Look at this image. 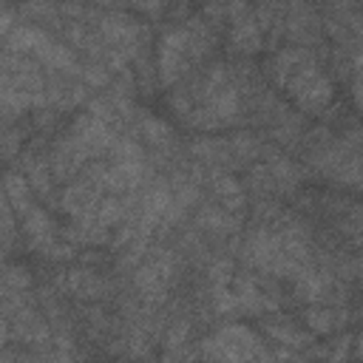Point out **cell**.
Masks as SVG:
<instances>
[{
  "label": "cell",
  "instance_id": "1",
  "mask_svg": "<svg viewBox=\"0 0 363 363\" xmlns=\"http://www.w3.org/2000/svg\"><path fill=\"white\" fill-rule=\"evenodd\" d=\"M269 74H272L275 85L284 88L289 94V99L295 102V108L303 113L326 111L332 96H335L332 79L320 71L315 54L303 45H292V48L278 51L275 60L269 62Z\"/></svg>",
  "mask_w": 363,
  "mask_h": 363
},
{
  "label": "cell",
  "instance_id": "2",
  "mask_svg": "<svg viewBox=\"0 0 363 363\" xmlns=\"http://www.w3.org/2000/svg\"><path fill=\"white\" fill-rule=\"evenodd\" d=\"M204 357H216V360H252V357H272L264 349V340L241 323H227L224 329H218L204 346H201Z\"/></svg>",
  "mask_w": 363,
  "mask_h": 363
},
{
  "label": "cell",
  "instance_id": "3",
  "mask_svg": "<svg viewBox=\"0 0 363 363\" xmlns=\"http://www.w3.org/2000/svg\"><path fill=\"white\" fill-rule=\"evenodd\" d=\"M170 275H173V255H170L167 250H153L150 258L136 267L133 284H136V289L142 292V301H145L147 306H156V303L164 301Z\"/></svg>",
  "mask_w": 363,
  "mask_h": 363
},
{
  "label": "cell",
  "instance_id": "4",
  "mask_svg": "<svg viewBox=\"0 0 363 363\" xmlns=\"http://www.w3.org/2000/svg\"><path fill=\"white\" fill-rule=\"evenodd\" d=\"M193 62L190 54V31L187 28H173L159 40V68L156 77L162 85H176L187 65Z\"/></svg>",
  "mask_w": 363,
  "mask_h": 363
},
{
  "label": "cell",
  "instance_id": "5",
  "mask_svg": "<svg viewBox=\"0 0 363 363\" xmlns=\"http://www.w3.org/2000/svg\"><path fill=\"white\" fill-rule=\"evenodd\" d=\"M99 187L102 184H96L94 179H79V182H71L65 190H62V196H60V204H62V210L74 218V221H91L94 216H96V207H99Z\"/></svg>",
  "mask_w": 363,
  "mask_h": 363
},
{
  "label": "cell",
  "instance_id": "6",
  "mask_svg": "<svg viewBox=\"0 0 363 363\" xmlns=\"http://www.w3.org/2000/svg\"><path fill=\"white\" fill-rule=\"evenodd\" d=\"M88 147L68 130L51 150V170H54V179L57 182H68L77 176V170L88 162Z\"/></svg>",
  "mask_w": 363,
  "mask_h": 363
},
{
  "label": "cell",
  "instance_id": "7",
  "mask_svg": "<svg viewBox=\"0 0 363 363\" xmlns=\"http://www.w3.org/2000/svg\"><path fill=\"white\" fill-rule=\"evenodd\" d=\"M71 133H74V136L88 147V153H91V156L111 150V145H113V139H116L113 128H111L108 122L96 119L94 113H82V116H77V119H74V125H71Z\"/></svg>",
  "mask_w": 363,
  "mask_h": 363
},
{
  "label": "cell",
  "instance_id": "8",
  "mask_svg": "<svg viewBox=\"0 0 363 363\" xmlns=\"http://www.w3.org/2000/svg\"><path fill=\"white\" fill-rule=\"evenodd\" d=\"M264 45V28L255 20V11H247L230 20V48L235 54H255Z\"/></svg>",
  "mask_w": 363,
  "mask_h": 363
},
{
  "label": "cell",
  "instance_id": "9",
  "mask_svg": "<svg viewBox=\"0 0 363 363\" xmlns=\"http://www.w3.org/2000/svg\"><path fill=\"white\" fill-rule=\"evenodd\" d=\"M23 233H26V241L34 252H43L48 244L57 241V227H54L51 216L37 204L23 216Z\"/></svg>",
  "mask_w": 363,
  "mask_h": 363
},
{
  "label": "cell",
  "instance_id": "10",
  "mask_svg": "<svg viewBox=\"0 0 363 363\" xmlns=\"http://www.w3.org/2000/svg\"><path fill=\"white\" fill-rule=\"evenodd\" d=\"M210 190H213V196L218 199V204L221 207H227L230 213H244V204H247V193H244V187L230 176V173H224V170H213L210 173Z\"/></svg>",
  "mask_w": 363,
  "mask_h": 363
},
{
  "label": "cell",
  "instance_id": "11",
  "mask_svg": "<svg viewBox=\"0 0 363 363\" xmlns=\"http://www.w3.org/2000/svg\"><path fill=\"white\" fill-rule=\"evenodd\" d=\"M286 37L295 45H306L318 40V17L306 3H292V14L286 20Z\"/></svg>",
  "mask_w": 363,
  "mask_h": 363
},
{
  "label": "cell",
  "instance_id": "12",
  "mask_svg": "<svg viewBox=\"0 0 363 363\" xmlns=\"http://www.w3.org/2000/svg\"><path fill=\"white\" fill-rule=\"evenodd\" d=\"M145 179V167L142 159L139 162H113L105 170V187L111 193H130L139 187V182Z\"/></svg>",
  "mask_w": 363,
  "mask_h": 363
},
{
  "label": "cell",
  "instance_id": "13",
  "mask_svg": "<svg viewBox=\"0 0 363 363\" xmlns=\"http://www.w3.org/2000/svg\"><path fill=\"white\" fill-rule=\"evenodd\" d=\"M261 329L267 332V337L269 340H275V343H284V346H292V349H301V346H309L312 343V332H303V329H298L292 320H286V318H264L261 320Z\"/></svg>",
  "mask_w": 363,
  "mask_h": 363
},
{
  "label": "cell",
  "instance_id": "14",
  "mask_svg": "<svg viewBox=\"0 0 363 363\" xmlns=\"http://www.w3.org/2000/svg\"><path fill=\"white\" fill-rule=\"evenodd\" d=\"M133 125H136L139 136H142L147 145H153V147H167V145H173V128H170L167 122H162L159 116H153V113H147V111H136Z\"/></svg>",
  "mask_w": 363,
  "mask_h": 363
},
{
  "label": "cell",
  "instance_id": "15",
  "mask_svg": "<svg viewBox=\"0 0 363 363\" xmlns=\"http://www.w3.org/2000/svg\"><path fill=\"white\" fill-rule=\"evenodd\" d=\"M65 286L71 289V295H77L82 301H96L108 292V284L94 269H71L65 278Z\"/></svg>",
  "mask_w": 363,
  "mask_h": 363
},
{
  "label": "cell",
  "instance_id": "16",
  "mask_svg": "<svg viewBox=\"0 0 363 363\" xmlns=\"http://www.w3.org/2000/svg\"><path fill=\"white\" fill-rule=\"evenodd\" d=\"M31 182L26 179L23 170H9L6 173V201L14 207V213H20V218L34 207L31 201Z\"/></svg>",
  "mask_w": 363,
  "mask_h": 363
},
{
  "label": "cell",
  "instance_id": "17",
  "mask_svg": "<svg viewBox=\"0 0 363 363\" xmlns=\"http://www.w3.org/2000/svg\"><path fill=\"white\" fill-rule=\"evenodd\" d=\"M196 221H199V227H204V230L233 233V230H238L241 216H238V213H230V210H227V207H221V204H204V207L199 210Z\"/></svg>",
  "mask_w": 363,
  "mask_h": 363
},
{
  "label": "cell",
  "instance_id": "18",
  "mask_svg": "<svg viewBox=\"0 0 363 363\" xmlns=\"http://www.w3.org/2000/svg\"><path fill=\"white\" fill-rule=\"evenodd\" d=\"M303 320H306V326H309L312 335H329V332H335V329L346 320V312H343V309H332V306H318V303H312V306L303 312Z\"/></svg>",
  "mask_w": 363,
  "mask_h": 363
},
{
  "label": "cell",
  "instance_id": "19",
  "mask_svg": "<svg viewBox=\"0 0 363 363\" xmlns=\"http://www.w3.org/2000/svg\"><path fill=\"white\" fill-rule=\"evenodd\" d=\"M193 156L201 159V162H210V164H224L230 156H233V145L227 139H199L193 142Z\"/></svg>",
  "mask_w": 363,
  "mask_h": 363
},
{
  "label": "cell",
  "instance_id": "20",
  "mask_svg": "<svg viewBox=\"0 0 363 363\" xmlns=\"http://www.w3.org/2000/svg\"><path fill=\"white\" fill-rule=\"evenodd\" d=\"M255 20L264 31L286 28V0H258L255 3Z\"/></svg>",
  "mask_w": 363,
  "mask_h": 363
},
{
  "label": "cell",
  "instance_id": "21",
  "mask_svg": "<svg viewBox=\"0 0 363 363\" xmlns=\"http://www.w3.org/2000/svg\"><path fill=\"white\" fill-rule=\"evenodd\" d=\"M128 216V204L116 196V193H111V196H102L99 199V207H96V224H99V230H111L113 224H119L122 218Z\"/></svg>",
  "mask_w": 363,
  "mask_h": 363
},
{
  "label": "cell",
  "instance_id": "22",
  "mask_svg": "<svg viewBox=\"0 0 363 363\" xmlns=\"http://www.w3.org/2000/svg\"><path fill=\"white\" fill-rule=\"evenodd\" d=\"M28 286H31V272L23 264H6L3 292H28Z\"/></svg>",
  "mask_w": 363,
  "mask_h": 363
},
{
  "label": "cell",
  "instance_id": "23",
  "mask_svg": "<svg viewBox=\"0 0 363 363\" xmlns=\"http://www.w3.org/2000/svg\"><path fill=\"white\" fill-rule=\"evenodd\" d=\"M79 79L85 85H91V88H108L113 82V71L108 65H102V62H88V65H82Z\"/></svg>",
  "mask_w": 363,
  "mask_h": 363
},
{
  "label": "cell",
  "instance_id": "24",
  "mask_svg": "<svg viewBox=\"0 0 363 363\" xmlns=\"http://www.w3.org/2000/svg\"><path fill=\"white\" fill-rule=\"evenodd\" d=\"M108 153H111L113 162H139V159H142V147H139V142L130 139V136H116Z\"/></svg>",
  "mask_w": 363,
  "mask_h": 363
},
{
  "label": "cell",
  "instance_id": "25",
  "mask_svg": "<svg viewBox=\"0 0 363 363\" xmlns=\"http://www.w3.org/2000/svg\"><path fill=\"white\" fill-rule=\"evenodd\" d=\"M267 164H269V170H272V176H275L278 184H298L301 170H298L289 159H284V156H269Z\"/></svg>",
  "mask_w": 363,
  "mask_h": 363
},
{
  "label": "cell",
  "instance_id": "26",
  "mask_svg": "<svg viewBox=\"0 0 363 363\" xmlns=\"http://www.w3.org/2000/svg\"><path fill=\"white\" fill-rule=\"evenodd\" d=\"M230 145H233V156L235 159H255L258 156V145H255V139L250 133H235L230 139Z\"/></svg>",
  "mask_w": 363,
  "mask_h": 363
},
{
  "label": "cell",
  "instance_id": "27",
  "mask_svg": "<svg viewBox=\"0 0 363 363\" xmlns=\"http://www.w3.org/2000/svg\"><path fill=\"white\" fill-rule=\"evenodd\" d=\"M136 11H142V14H147V17H159L162 11H164V6H167V0H128Z\"/></svg>",
  "mask_w": 363,
  "mask_h": 363
},
{
  "label": "cell",
  "instance_id": "28",
  "mask_svg": "<svg viewBox=\"0 0 363 363\" xmlns=\"http://www.w3.org/2000/svg\"><path fill=\"white\" fill-rule=\"evenodd\" d=\"M11 204L9 201H3V247L9 250V244H11V238H14V221H11Z\"/></svg>",
  "mask_w": 363,
  "mask_h": 363
},
{
  "label": "cell",
  "instance_id": "29",
  "mask_svg": "<svg viewBox=\"0 0 363 363\" xmlns=\"http://www.w3.org/2000/svg\"><path fill=\"white\" fill-rule=\"evenodd\" d=\"M184 337H187V320H176V323L170 326L164 343H167V346H179V343H184Z\"/></svg>",
  "mask_w": 363,
  "mask_h": 363
},
{
  "label": "cell",
  "instance_id": "30",
  "mask_svg": "<svg viewBox=\"0 0 363 363\" xmlns=\"http://www.w3.org/2000/svg\"><path fill=\"white\" fill-rule=\"evenodd\" d=\"M221 3L227 9V20H235V17L250 11V0H221Z\"/></svg>",
  "mask_w": 363,
  "mask_h": 363
},
{
  "label": "cell",
  "instance_id": "31",
  "mask_svg": "<svg viewBox=\"0 0 363 363\" xmlns=\"http://www.w3.org/2000/svg\"><path fill=\"white\" fill-rule=\"evenodd\" d=\"M17 147H20V136H17V130L6 128V159H9V162L17 156Z\"/></svg>",
  "mask_w": 363,
  "mask_h": 363
},
{
  "label": "cell",
  "instance_id": "32",
  "mask_svg": "<svg viewBox=\"0 0 363 363\" xmlns=\"http://www.w3.org/2000/svg\"><path fill=\"white\" fill-rule=\"evenodd\" d=\"M352 96H354L357 111L363 113V74H354V82H352Z\"/></svg>",
  "mask_w": 363,
  "mask_h": 363
},
{
  "label": "cell",
  "instance_id": "33",
  "mask_svg": "<svg viewBox=\"0 0 363 363\" xmlns=\"http://www.w3.org/2000/svg\"><path fill=\"white\" fill-rule=\"evenodd\" d=\"M349 343H352V337H349V335H343V337H340V343H337V349H335L329 357H332V360H337V357H346V354H349V352H346V346H349Z\"/></svg>",
  "mask_w": 363,
  "mask_h": 363
},
{
  "label": "cell",
  "instance_id": "34",
  "mask_svg": "<svg viewBox=\"0 0 363 363\" xmlns=\"http://www.w3.org/2000/svg\"><path fill=\"white\" fill-rule=\"evenodd\" d=\"M349 28H352V31H354L357 37H363V14H360V11L349 17Z\"/></svg>",
  "mask_w": 363,
  "mask_h": 363
},
{
  "label": "cell",
  "instance_id": "35",
  "mask_svg": "<svg viewBox=\"0 0 363 363\" xmlns=\"http://www.w3.org/2000/svg\"><path fill=\"white\" fill-rule=\"evenodd\" d=\"M354 74H363V51L354 57Z\"/></svg>",
  "mask_w": 363,
  "mask_h": 363
},
{
  "label": "cell",
  "instance_id": "36",
  "mask_svg": "<svg viewBox=\"0 0 363 363\" xmlns=\"http://www.w3.org/2000/svg\"><path fill=\"white\" fill-rule=\"evenodd\" d=\"M357 357H363V335H360V340H357V352H354Z\"/></svg>",
  "mask_w": 363,
  "mask_h": 363
},
{
  "label": "cell",
  "instance_id": "37",
  "mask_svg": "<svg viewBox=\"0 0 363 363\" xmlns=\"http://www.w3.org/2000/svg\"><path fill=\"white\" fill-rule=\"evenodd\" d=\"M91 3H96V6H111L113 0H91Z\"/></svg>",
  "mask_w": 363,
  "mask_h": 363
},
{
  "label": "cell",
  "instance_id": "38",
  "mask_svg": "<svg viewBox=\"0 0 363 363\" xmlns=\"http://www.w3.org/2000/svg\"><path fill=\"white\" fill-rule=\"evenodd\" d=\"M51 3H57V6H60V3H74V0H51Z\"/></svg>",
  "mask_w": 363,
  "mask_h": 363
},
{
  "label": "cell",
  "instance_id": "39",
  "mask_svg": "<svg viewBox=\"0 0 363 363\" xmlns=\"http://www.w3.org/2000/svg\"><path fill=\"white\" fill-rule=\"evenodd\" d=\"M204 3H207V0H204Z\"/></svg>",
  "mask_w": 363,
  "mask_h": 363
},
{
  "label": "cell",
  "instance_id": "40",
  "mask_svg": "<svg viewBox=\"0 0 363 363\" xmlns=\"http://www.w3.org/2000/svg\"><path fill=\"white\" fill-rule=\"evenodd\" d=\"M346 3H349V0H346Z\"/></svg>",
  "mask_w": 363,
  "mask_h": 363
}]
</instances>
